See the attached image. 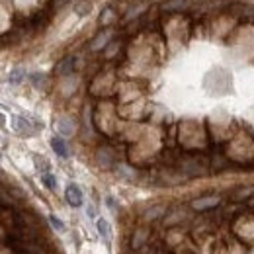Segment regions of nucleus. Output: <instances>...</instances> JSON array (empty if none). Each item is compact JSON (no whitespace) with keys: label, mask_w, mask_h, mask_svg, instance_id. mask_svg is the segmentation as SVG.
Masks as SVG:
<instances>
[{"label":"nucleus","mask_w":254,"mask_h":254,"mask_svg":"<svg viewBox=\"0 0 254 254\" xmlns=\"http://www.w3.org/2000/svg\"><path fill=\"white\" fill-rule=\"evenodd\" d=\"M219 197L217 195H207V197H199L191 201V209L195 211H205V209H213L215 205H219Z\"/></svg>","instance_id":"nucleus-1"},{"label":"nucleus","mask_w":254,"mask_h":254,"mask_svg":"<svg viewBox=\"0 0 254 254\" xmlns=\"http://www.w3.org/2000/svg\"><path fill=\"white\" fill-rule=\"evenodd\" d=\"M64 195H66V201H68L72 207H80V205H82V191H80V188H78L76 184L66 186Z\"/></svg>","instance_id":"nucleus-2"},{"label":"nucleus","mask_w":254,"mask_h":254,"mask_svg":"<svg viewBox=\"0 0 254 254\" xmlns=\"http://www.w3.org/2000/svg\"><path fill=\"white\" fill-rule=\"evenodd\" d=\"M74 66H76V57H66V59H63L61 63L55 66V72L59 76H68V74H72Z\"/></svg>","instance_id":"nucleus-3"},{"label":"nucleus","mask_w":254,"mask_h":254,"mask_svg":"<svg viewBox=\"0 0 254 254\" xmlns=\"http://www.w3.org/2000/svg\"><path fill=\"white\" fill-rule=\"evenodd\" d=\"M14 129H16L18 133H22V135H32L33 131H35V126L30 124V120H26V118H22V116H16V118H14Z\"/></svg>","instance_id":"nucleus-4"},{"label":"nucleus","mask_w":254,"mask_h":254,"mask_svg":"<svg viewBox=\"0 0 254 254\" xmlns=\"http://www.w3.org/2000/svg\"><path fill=\"white\" fill-rule=\"evenodd\" d=\"M164 213H166V207L164 205H153V207H149L143 213V219L145 221H157L159 217H164Z\"/></svg>","instance_id":"nucleus-5"},{"label":"nucleus","mask_w":254,"mask_h":254,"mask_svg":"<svg viewBox=\"0 0 254 254\" xmlns=\"http://www.w3.org/2000/svg\"><path fill=\"white\" fill-rule=\"evenodd\" d=\"M51 149H53L59 157H63V159L68 157V147H66V143H64L61 137H53V139H51Z\"/></svg>","instance_id":"nucleus-6"},{"label":"nucleus","mask_w":254,"mask_h":254,"mask_svg":"<svg viewBox=\"0 0 254 254\" xmlns=\"http://www.w3.org/2000/svg\"><path fill=\"white\" fill-rule=\"evenodd\" d=\"M96 227H98V233H100L106 241H110V239H112V227H110V223L106 221V219H98Z\"/></svg>","instance_id":"nucleus-7"},{"label":"nucleus","mask_w":254,"mask_h":254,"mask_svg":"<svg viewBox=\"0 0 254 254\" xmlns=\"http://www.w3.org/2000/svg\"><path fill=\"white\" fill-rule=\"evenodd\" d=\"M108 37H112V32H106V33H100L98 37H96L94 41H92V45H90V49L92 51H98V49H102V47H106V43H108Z\"/></svg>","instance_id":"nucleus-8"},{"label":"nucleus","mask_w":254,"mask_h":254,"mask_svg":"<svg viewBox=\"0 0 254 254\" xmlns=\"http://www.w3.org/2000/svg\"><path fill=\"white\" fill-rule=\"evenodd\" d=\"M90 10H92V4H90L88 0H78V2L74 4V12H76L78 16H86V14H90Z\"/></svg>","instance_id":"nucleus-9"},{"label":"nucleus","mask_w":254,"mask_h":254,"mask_svg":"<svg viewBox=\"0 0 254 254\" xmlns=\"http://www.w3.org/2000/svg\"><path fill=\"white\" fill-rule=\"evenodd\" d=\"M98 162L102 166H110V164H114V157H112V153L108 149H100L98 151Z\"/></svg>","instance_id":"nucleus-10"},{"label":"nucleus","mask_w":254,"mask_h":254,"mask_svg":"<svg viewBox=\"0 0 254 254\" xmlns=\"http://www.w3.org/2000/svg\"><path fill=\"white\" fill-rule=\"evenodd\" d=\"M24 76H26V70H24V68H14V70L10 72V76H8V82H10V84H20V82L24 80Z\"/></svg>","instance_id":"nucleus-11"},{"label":"nucleus","mask_w":254,"mask_h":254,"mask_svg":"<svg viewBox=\"0 0 254 254\" xmlns=\"http://www.w3.org/2000/svg\"><path fill=\"white\" fill-rule=\"evenodd\" d=\"M145 241H147V233L143 229H137V233L133 235V249H143Z\"/></svg>","instance_id":"nucleus-12"},{"label":"nucleus","mask_w":254,"mask_h":254,"mask_svg":"<svg viewBox=\"0 0 254 254\" xmlns=\"http://www.w3.org/2000/svg\"><path fill=\"white\" fill-rule=\"evenodd\" d=\"M57 129L61 131V135H72V131H74V126L70 124V120H59L57 122Z\"/></svg>","instance_id":"nucleus-13"},{"label":"nucleus","mask_w":254,"mask_h":254,"mask_svg":"<svg viewBox=\"0 0 254 254\" xmlns=\"http://www.w3.org/2000/svg\"><path fill=\"white\" fill-rule=\"evenodd\" d=\"M41 180H43V184H45L49 190H55V188H57V180H55L51 174H47V172L41 174Z\"/></svg>","instance_id":"nucleus-14"},{"label":"nucleus","mask_w":254,"mask_h":254,"mask_svg":"<svg viewBox=\"0 0 254 254\" xmlns=\"http://www.w3.org/2000/svg\"><path fill=\"white\" fill-rule=\"evenodd\" d=\"M186 0H168L164 2V10H178V8H184Z\"/></svg>","instance_id":"nucleus-15"},{"label":"nucleus","mask_w":254,"mask_h":254,"mask_svg":"<svg viewBox=\"0 0 254 254\" xmlns=\"http://www.w3.org/2000/svg\"><path fill=\"white\" fill-rule=\"evenodd\" d=\"M114 16H116V12H114L112 8H106V12H102V24H104V26H110Z\"/></svg>","instance_id":"nucleus-16"},{"label":"nucleus","mask_w":254,"mask_h":254,"mask_svg":"<svg viewBox=\"0 0 254 254\" xmlns=\"http://www.w3.org/2000/svg\"><path fill=\"white\" fill-rule=\"evenodd\" d=\"M253 191H254V188H247V190H239L237 193H235V195H233V199H235V201H241V199L249 197V195H251Z\"/></svg>","instance_id":"nucleus-17"},{"label":"nucleus","mask_w":254,"mask_h":254,"mask_svg":"<svg viewBox=\"0 0 254 254\" xmlns=\"http://www.w3.org/2000/svg\"><path fill=\"white\" fill-rule=\"evenodd\" d=\"M49 221H51V225H53V227H55V229H57V231H63L64 229V225L61 221H59V219H57V217H53V215H51V217H49Z\"/></svg>","instance_id":"nucleus-18"},{"label":"nucleus","mask_w":254,"mask_h":254,"mask_svg":"<svg viewBox=\"0 0 254 254\" xmlns=\"http://www.w3.org/2000/svg\"><path fill=\"white\" fill-rule=\"evenodd\" d=\"M141 12H143V8H141V6H137V10H129V12H127V16H126V20H131L133 16H139Z\"/></svg>","instance_id":"nucleus-19"},{"label":"nucleus","mask_w":254,"mask_h":254,"mask_svg":"<svg viewBox=\"0 0 254 254\" xmlns=\"http://www.w3.org/2000/svg\"><path fill=\"white\" fill-rule=\"evenodd\" d=\"M143 254H155V249L153 247H143Z\"/></svg>","instance_id":"nucleus-20"},{"label":"nucleus","mask_w":254,"mask_h":254,"mask_svg":"<svg viewBox=\"0 0 254 254\" xmlns=\"http://www.w3.org/2000/svg\"><path fill=\"white\" fill-rule=\"evenodd\" d=\"M66 2H68V0H55V6H57V8H61V6H64Z\"/></svg>","instance_id":"nucleus-21"}]
</instances>
